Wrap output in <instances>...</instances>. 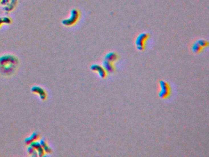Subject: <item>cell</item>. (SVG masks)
Here are the masks:
<instances>
[{
  "instance_id": "3957f363",
  "label": "cell",
  "mask_w": 209,
  "mask_h": 157,
  "mask_svg": "<svg viewBox=\"0 0 209 157\" xmlns=\"http://www.w3.org/2000/svg\"><path fill=\"white\" fill-rule=\"evenodd\" d=\"M208 46V42L204 39H199L196 41L192 46V51L194 54L200 53L204 47Z\"/></svg>"
},
{
  "instance_id": "6da1fadb",
  "label": "cell",
  "mask_w": 209,
  "mask_h": 157,
  "mask_svg": "<svg viewBox=\"0 0 209 157\" xmlns=\"http://www.w3.org/2000/svg\"><path fill=\"white\" fill-rule=\"evenodd\" d=\"M159 91L158 92L159 97L162 99L167 98L171 94V87L169 83L165 80H160L159 82Z\"/></svg>"
},
{
  "instance_id": "277c9868",
  "label": "cell",
  "mask_w": 209,
  "mask_h": 157,
  "mask_svg": "<svg viewBox=\"0 0 209 157\" xmlns=\"http://www.w3.org/2000/svg\"><path fill=\"white\" fill-rule=\"evenodd\" d=\"M91 70L94 72H97L99 77L102 79H105L107 76V72L104 67L99 65L98 64H94L91 67Z\"/></svg>"
},
{
  "instance_id": "5b68a950",
  "label": "cell",
  "mask_w": 209,
  "mask_h": 157,
  "mask_svg": "<svg viewBox=\"0 0 209 157\" xmlns=\"http://www.w3.org/2000/svg\"><path fill=\"white\" fill-rule=\"evenodd\" d=\"M79 17V13L77 10L74 9L71 12V15L70 19L66 21V25H72L77 21Z\"/></svg>"
},
{
  "instance_id": "8992f818",
  "label": "cell",
  "mask_w": 209,
  "mask_h": 157,
  "mask_svg": "<svg viewBox=\"0 0 209 157\" xmlns=\"http://www.w3.org/2000/svg\"><path fill=\"white\" fill-rule=\"evenodd\" d=\"M103 67L107 72H111V73H112V72L115 71L114 64L111 62L104 60L103 62Z\"/></svg>"
},
{
  "instance_id": "52a82bcc",
  "label": "cell",
  "mask_w": 209,
  "mask_h": 157,
  "mask_svg": "<svg viewBox=\"0 0 209 157\" xmlns=\"http://www.w3.org/2000/svg\"><path fill=\"white\" fill-rule=\"evenodd\" d=\"M118 55L116 53H115V52H109V53L106 54V57H105V60L114 63L118 59Z\"/></svg>"
},
{
  "instance_id": "7a4b0ae2",
  "label": "cell",
  "mask_w": 209,
  "mask_h": 157,
  "mask_svg": "<svg viewBox=\"0 0 209 157\" xmlns=\"http://www.w3.org/2000/svg\"><path fill=\"white\" fill-rule=\"evenodd\" d=\"M149 37V34L147 33H142L139 34L136 39V47L137 49L140 51H142L146 47V44L147 39Z\"/></svg>"
}]
</instances>
